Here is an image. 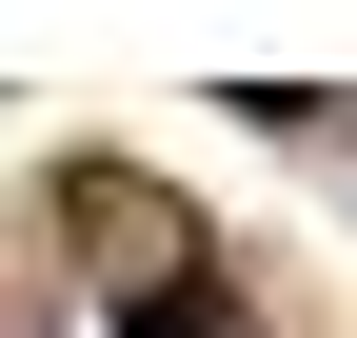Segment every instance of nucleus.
<instances>
[{
	"mask_svg": "<svg viewBox=\"0 0 357 338\" xmlns=\"http://www.w3.org/2000/svg\"><path fill=\"white\" fill-rule=\"evenodd\" d=\"M100 338H238V299H218V279H139Z\"/></svg>",
	"mask_w": 357,
	"mask_h": 338,
	"instance_id": "1",
	"label": "nucleus"
}]
</instances>
